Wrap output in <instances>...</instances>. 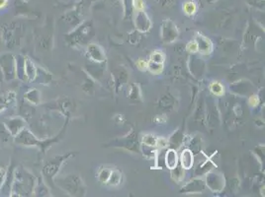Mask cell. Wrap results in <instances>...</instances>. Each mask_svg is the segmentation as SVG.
I'll list each match as a JSON object with an SVG mask.
<instances>
[{
    "mask_svg": "<svg viewBox=\"0 0 265 197\" xmlns=\"http://www.w3.org/2000/svg\"><path fill=\"white\" fill-rule=\"evenodd\" d=\"M35 176L22 166L13 170L10 196L20 197L33 195L35 187Z\"/></svg>",
    "mask_w": 265,
    "mask_h": 197,
    "instance_id": "1",
    "label": "cell"
},
{
    "mask_svg": "<svg viewBox=\"0 0 265 197\" xmlns=\"http://www.w3.org/2000/svg\"><path fill=\"white\" fill-rule=\"evenodd\" d=\"M66 130V125L61 129V131L59 132V135H57L56 137L54 138H51V139H47V140H40L38 139L34 134L33 132L27 129L26 127L18 134L14 137V142L15 144L17 145H20V146H25V147H37L40 149V151L45 154L46 151L52 146V144L56 143V142H59L62 135H63V132Z\"/></svg>",
    "mask_w": 265,
    "mask_h": 197,
    "instance_id": "2",
    "label": "cell"
},
{
    "mask_svg": "<svg viewBox=\"0 0 265 197\" xmlns=\"http://www.w3.org/2000/svg\"><path fill=\"white\" fill-rule=\"evenodd\" d=\"M54 183L58 184V186L72 196L82 195L84 193V185L82 180L75 174H69L61 178L55 177Z\"/></svg>",
    "mask_w": 265,
    "mask_h": 197,
    "instance_id": "3",
    "label": "cell"
},
{
    "mask_svg": "<svg viewBox=\"0 0 265 197\" xmlns=\"http://www.w3.org/2000/svg\"><path fill=\"white\" fill-rule=\"evenodd\" d=\"M72 156H73L72 153H67L65 155L57 156L44 165L43 169H42V174H43V177L45 178V180L48 182V184H50V185L54 184V179H55L57 173L59 172V169L61 168L63 163Z\"/></svg>",
    "mask_w": 265,
    "mask_h": 197,
    "instance_id": "4",
    "label": "cell"
},
{
    "mask_svg": "<svg viewBox=\"0 0 265 197\" xmlns=\"http://www.w3.org/2000/svg\"><path fill=\"white\" fill-rule=\"evenodd\" d=\"M0 68L6 81L16 79V58L12 54L0 56Z\"/></svg>",
    "mask_w": 265,
    "mask_h": 197,
    "instance_id": "5",
    "label": "cell"
},
{
    "mask_svg": "<svg viewBox=\"0 0 265 197\" xmlns=\"http://www.w3.org/2000/svg\"><path fill=\"white\" fill-rule=\"evenodd\" d=\"M17 33H18V24L13 22L11 24H3L1 26V35L4 45L12 49L17 45Z\"/></svg>",
    "mask_w": 265,
    "mask_h": 197,
    "instance_id": "6",
    "label": "cell"
},
{
    "mask_svg": "<svg viewBox=\"0 0 265 197\" xmlns=\"http://www.w3.org/2000/svg\"><path fill=\"white\" fill-rule=\"evenodd\" d=\"M4 124L10 132L11 136L14 138L26 127V120L22 116H15L6 119Z\"/></svg>",
    "mask_w": 265,
    "mask_h": 197,
    "instance_id": "7",
    "label": "cell"
},
{
    "mask_svg": "<svg viewBox=\"0 0 265 197\" xmlns=\"http://www.w3.org/2000/svg\"><path fill=\"white\" fill-rule=\"evenodd\" d=\"M38 66L34 63V61L29 57H24V74H25V82L32 83L35 81L37 76Z\"/></svg>",
    "mask_w": 265,
    "mask_h": 197,
    "instance_id": "8",
    "label": "cell"
},
{
    "mask_svg": "<svg viewBox=\"0 0 265 197\" xmlns=\"http://www.w3.org/2000/svg\"><path fill=\"white\" fill-rule=\"evenodd\" d=\"M24 100L30 103L31 105L38 106L41 102V94H40L39 90L32 88V89H29L28 91H26L24 94Z\"/></svg>",
    "mask_w": 265,
    "mask_h": 197,
    "instance_id": "9",
    "label": "cell"
},
{
    "mask_svg": "<svg viewBox=\"0 0 265 197\" xmlns=\"http://www.w3.org/2000/svg\"><path fill=\"white\" fill-rule=\"evenodd\" d=\"M49 192L50 191H49L48 186L45 184L44 180L40 177L38 182L35 184L33 195H35V196H48Z\"/></svg>",
    "mask_w": 265,
    "mask_h": 197,
    "instance_id": "10",
    "label": "cell"
},
{
    "mask_svg": "<svg viewBox=\"0 0 265 197\" xmlns=\"http://www.w3.org/2000/svg\"><path fill=\"white\" fill-rule=\"evenodd\" d=\"M16 58V78L25 82L24 74V56H18Z\"/></svg>",
    "mask_w": 265,
    "mask_h": 197,
    "instance_id": "11",
    "label": "cell"
},
{
    "mask_svg": "<svg viewBox=\"0 0 265 197\" xmlns=\"http://www.w3.org/2000/svg\"><path fill=\"white\" fill-rule=\"evenodd\" d=\"M181 163L183 168L189 169L193 165V156L190 150H184L181 155Z\"/></svg>",
    "mask_w": 265,
    "mask_h": 197,
    "instance_id": "12",
    "label": "cell"
},
{
    "mask_svg": "<svg viewBox=\"0 0 265 197\" xmlns=\"http://www.w3.org/2000/svg\"><path fill=\"white\" fill-rule=\"evenodd\" d=\"M166 166L170 169H173L177 166V155L174 150H169L166 153L165 157Z\"/></svg>",
    "mask_w": 265,
    "mask_h": 197,
    "instance_id": "13",
    "label": "cell"
},
{
    "mask_svg": "<svg viewBox=\"0 0 265 197\" xmlns=\"http://www.w3.org/2000/svg\"><path fill=\"white\" fill-rule=\"evenodd\" d=\"M183 10L186 14L188 15H193L196 10H197V6H196V3L192 0H188L186 2L183 3Z\"/></svg>",
    "mask_w": 265,
    "mask_h": 197,
    "instance_id": "14",
    "label": "cell"
},
{
    "mask_svg": "<svg viewBox=\"0 0 265 197\" xmlns=\"http://www.w3.org/2000/svg\"><path fill=\"white\" fill-rule=\"evenodd\" d=\"M197 47L199 49L200 52L202 53H210V51L212 50V45H211V42L208 41L205 38L201 37V40L200 42L197 44Z\"/></svg>",
    "mask_w": 265,
    "mask_h": 197,
    "instance_id": "15",
    "label": "cell"
},
{
    "mask_svg": "<svg viewBox=\"0 0 265 197\" xmlns=\"http://www.w3.org/2000/svg\"><path fill=\"white\" fill-rule=\"evenodd\" d=\"M11 134L8 131L7 127L5 126L4 123H0V139L3 142L9 140V138H11Z\"/></svg>",
    "mask_w": 265,
    "mask_h": 197,
    "instance_id": "16",
    "label": "cell"
},
{
    "mask_svg": "<svg viewBox=\"0 0 265 197\" xmlns=\"http://www.w3.org/2000/svg\"><path fill=\"white\" fill-rule=\"evenodd\" d=\"M111 172H112V170H108L107 169L100 170V172H99V179H100L102 182L107 183L108 180H109V177H110V175H111Z\"/></svg>",
    "mask_w": 265,
    "mask_h": 197,
    "instance_id": "17",
    "label": "cell"
},
{
    "mask_svg": "<svg viewBox=\"0 0 265 197\" xmlns=\"http://www.w3.org/2000/svg\"><path fill=\"white\" fill-rule=\"evenodd\" d=\"M148 66H153V68L152 67L149 68V70L151 72H153V73H159L162 70V64L161 63H155V62H152L151 61Z\"/></svg>",
    "mask_w": 265,
    "mask_h": 197,
    "instance_id": "18",
    "label": "cell"
},
{
    "mask_svg": "<svg viewBox=\"0 0 265 197\" xmlns=\"http://www.w3.org/2000/svg\"><path fill=\"white\" fill-rule=\"evenodd\" d=\"M145 139H144V142L147 144V146H155L157 143V139L154 137V136H152V135H147L146 137H144Z\"/></svg>",
    "mask_w": 265,
    "mask_h": 197,
    "instance_id": "19",
    "label": "cell"
},
{
    "mask_svg": "<svg viewBox=\"0 0 265 197\" xmlns=\"http://www.w3.org/2000/svg\"><path fill=\"white\" fill-rule=\"evenodd\" d=\"M211 90L213 93L217 94V95H221L223 93V87L219 83H214L211 85Z\"/></svg>",
    "mask_w": 265,
    "mask_h": 197,
    "instance_id": "20",
    "label": "cell"
},
{
    "mask_svg": "<svg viewBox=\"0 0 265 197\" xmlns=\"http://www.w3.org/2000/svg\"><path fill=\"white\" fill-rule=\"evenodd\" d=\"M151 61L152 62H155V63H162L163 57H162V55L160 53H154L151 56Z\"/></svg>",
    "mask_w": 265,
    "mask_h": 197,
    "instance_id": "21",
    "label": "cell"
},
{
    "mask_svg": "<svg viewBox=\"0 0 265 197\" xmlns=\"http://www.w3.org/2000/svg\"><path fill=\"white\" fill-rule=\"evenodd\" d=\"M9 0H0V10L4 9L8 5Z\"/></svg>",
    "mask_w": 265,
    "mask_h": 197,
    "instance_id": "22",
    "label": "cell"
}]
</instances>
